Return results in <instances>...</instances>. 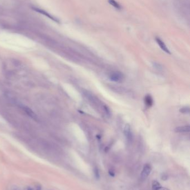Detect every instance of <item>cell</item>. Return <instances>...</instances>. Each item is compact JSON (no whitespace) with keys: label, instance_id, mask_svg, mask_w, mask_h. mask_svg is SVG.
Segmentation results:
<instances>
[{"label":"cell","instance_id":"1","mask_svg":"<svg viewBox=\"0 0 190 190\" xmlns=\"http://www.w3.org/2000/svg\"><path fill=\"white\" fill-rule=\"evenodd\" d=\"M109 78L110 81L115 82H119L123 81L124 78V75L120 72H114L110 75Z\"/></svg>","mask_w":190,"mask_h":190},{"label":"cell","instance_id":"2","mask_svg":"<svg viewBox=\"0 0 190 190\" xmlns=\"http://www.w3.org/2000/svg\"><path fill=\"white\" fill-rule=\"evenodd\" d=\"M32 9L35 12H37L39 13V14H43L44 16H46L47 18H50V19H51L52 20L54 21L55 22L59 23V20H58L57 18L54 17L53 16L51 15V14H50L49 13H48V12L45 11H44V10H42V9L37 8V7H32Z\"/></svg>","mask_w":190,"mask_h":190},{"label":"cell","instance_id":"3","mask_svg":"<svg viewBox=\"0 0 190 190\" xmlns=\"http://www.w3.org/2000/svg\"><path fill=\"white\" fill-rule=\"evenodd\" d=\"M151 170H152V167L150 164H145L141 173L142 179H146L147 177L149 176L150 173L151 172Z\"/></svg>","mask_w":190,"mask_h":190},{"label":"cell","instance_id":"4","mask_svg":"<svg viewBox=\"0 0 190 190\" xmlns=\"http://www.w3.org/2000/svg\"><path fill=\"white\" fill-rule=\"evenodd\" d=\"M124 135L127 138V141H131L132 140L133 135L131 131V129L130 125L127 124L124 129Z\"/></svg>","mask_w":190,"mask_h":190},{"label":"cell","instance_id":"5","mask_svg":"<svg viewBox=\"0 0 190 190\" xmlns=\"http://www.w3.org/2000/svg\"><path fill=\"white\" fill-rule=\"evenodd\" d=\"M155 40H156L157 43H158V45H159V47H161V49L163 51L166 52V53H168V54H170V53H171V52H170V51H169L168 49L167 48L166 45H165V43H164L159 38H155Z\"/></svg>","mask_w":190,"mask_h":190},{"label":"cell","instance_id":"6","mask_svg":"<svg viewBox=\"0 0 190 190\" xmlns=\"http://www.w3.org/2000/svg\"><path fill=\"white\" fill-rule=\"evenodd\" d=\"M190 131V126H184L178 127L176 128L175 132L179 133H188Z\"/></svg>","mask_w":190,"mask_h":190},{"label":"cell","instance_id":"7","mask_svg":"<svg viewBox=\"0 0 190 190\" xmlns=\"http://www.w3.org/2000/svg\"><path fill=\"white\" fill-rule=\"evenodd\" d=\"M144 102L146 105L148 107H151L152 106L153 101L152 97L150 95H147L145 97L144 99Z\"/></svg>","mask_w":190,"mask_h":190},{"label":"cell","instance_id":"8","mask_svg":"<svg viewBox=\"0 0 190 190\" xmlns=\"http://www.w3.org/2000/svg\"><path fill=\"white\" fill-rule=\"evenodd\" d=\"M108 2L110 5L115 7V9H120L121 8L120 5L117 1H115V0H108Z\"/></svg>","mask_w":190,"mask_h":190},{"label":"cell","instance_id":"9","mask_svg":"<svg viewBox=\"0 0 190 190\" xmlns=\"http://www.w3.org/2000/svg\"><path fill=\"white\" fill-rule=\"evenodd\" d=\"M161 184L159 183V182L156 180H154L152 182V190H157L159 188L161 187Z\"/></svg>","mask_w":190,"mask_h":190},{"label":"cell","instance_id":"10","mask_svg":"<svg viewBox=\"0 0 190 190\" xmlns=\"http://www.w3.org/2000/svg\"><path fill=\"white\" fill-rule=\"evenodd\" d=\"M180 111L181 113H190V109L189 107H184V108H182Z\"/></svg>","mask_w":190,"mask_h":190},{"label":"cell","instance_id":"11","mask_svg":"<svg viewBox=\"0 0 190 190\" xmlns=\"http://www.w3.org/2000/svg\"><path fill=\"white\" fill-rule=\"evenodd\" d=\"M153 65L155 69H158V70H162V66L159 63L155 62V63H153Z\"/></svg>","mask_w":190,"mask_h":190},{"label":"cell","instance_id":"12","mask_svg":"<svg viewBox=\"0 0 190 190\" xmlns=\"http://www.w3.org/2000/svg\"><path fill=\"white\" fill-rule=\"evenodd\" d=\"M94 174H95V177H96L97 179H99V177H100V174H99V170H98L97 168H95V169H94Z\"/></svg>","mask_w":190,"mask_h":190},{"label":"cell","instance_id":"13","mask_svg":"<svg viewBox=\"0 0 190 190\" xmlns=\"http://www.w3.org/2000/svg\"><path fill=\"white\" fill-rule=\"evenodd\" d=\"M161 179L163 181H166L168 179V176H167V174H165V173H163L162 175L161 176Z\"/></svg>","mask_w":190,"mask_h":190},{"label":"cell","instance_id":"14","mask_svg":"<svg viewBox=\"0 0 190 190\" xmlns=\"http://www.w3.org/2000/svg\"><path fill=\"white\" fill-rule=\"evenodd\" d=\"M109 174L110 176H111L112 177H114V176H115V173L112 170H109Z\"/></svg>","mask_w":190,"mask_h":190},{"label":"cell","instance_id":"15","mask_svg":"<svg viewBox=\"0 0 190 190\" xmlns=\"http://www.w3.org/2000/svg\"><path fill=\"white\" fill-rule=\"evenodd\" d=\"M0 123L4 124L6 123V121H5V120L1 116H0Z\"/></svg>","mask_w":190,"mask_h":190},{"label":"cell","instance_id":"16","mask_svg":"<svg viewBox=\"0 0 190 190\" xmlns=\"http://www.w3.org/2000/svg\"><path fill=\"white\" fill-rule=\"evenodd\" d=\"M170 190V189H168L167 188H165V187H160L157 190Z\"/></svg>","mask_w":190,"mask_h":190}]
</instances>
